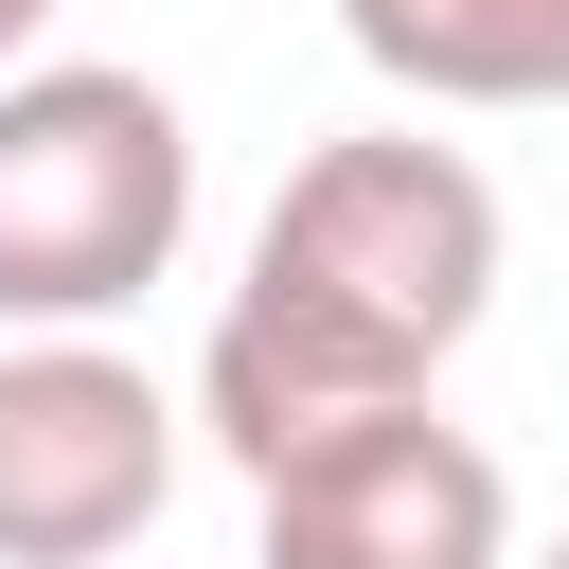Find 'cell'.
<instances>
[{
    "label": "cell",
    "mask_w": 569,
    "mask_h": 569,
    "mask_svg": "<svg viewBox=\"0 0 569 569\" xmlns=\"http://www.w3.org/2000/svg\"><path fill=\"white\" fill-rule=\"evenodd\" d=\"M409 107H569V0H338Z\"/></svg>",
    "instance_id": "5b68a950"
},
{
    "label": "cell",
    "mask_w": 569,
    "mask_h": 569,
    "mask_svg": "<svg viewBox=\"0 0 569 569\" xmlns=\"http://www.w3.org/2000/svg\"><path fill=\"white\" fill-rule=\"evenodd\" d=\"M480 302H498V178L427 124H356L267 196L249 284L196 356V409L249 480H284L302 445L427 409V373L480 338Z\"/></svg>",
    "instance_id": "6da1fadb"
},
{
    "label": "cell",
    "mask_w": 569,
    "mask_h": 569,
    "mask_svg": "<svg viewBox=\"0 0 569 569\" xmlns=\"http://www.w3.org/2000/svg\"><path fill=\"white\" fill-rule=\"evenodd\" d=\"M178 498V409L107 338H18L0 356V569H107Z\"/></svg>",
    "instance_id": "3957f363"
},
{
    "label": "cell",
    "mask_w": 569,
    "mask_h": 569,
    "mask_svg": "<svg viewBox=\"0 0 569 569\" xmlns=\"http://www.w3.org/2000/svg\"><path fill=\"white\" fill-rule=\"evenodd\" d=\"M551 569H569V533H551Z\"/></svg>",
    "instance_id": "52a82bcc"
},
{
    "label": "cell",
    "mask_w": 569,
    "mask_h": 569,
    "mask_svg": "<svg viewBox=\"0 0 569 569\" xmlns=\"http://www.w3.org/2000/svg\"><path fill=\"white\" fill-rule=\"evenodd\" d=\"M249 498H267V569H498L516 551V480L445 409H373Z\"/></svg>",
    "instance_id": "277c9868"
},
{
    "label": "cell",
    "mask_w": 569,
    "mask_h": 569,
    "mask_svg": "<svg viewBox=\"0 0 569 569\" xmlns=\"http://www.w3.org/2000/svg\"><path fill=\"white\" fill-rule=\"evenodd\" d=\"M196 231V124L142 71H18L0 89V320L89 338Z\"/></svg>",
    "instance_id": "7a4b0ae2"
},
{
    "label": "cell",
    "mask_w": 569,
    "mask_h": 569,
    "mask_svg": "<svg viewBox=\"0 0 569 569\" xmlns=\"http://www.w3.org/2000/svg\"><path fill=\"white\" fill-rule=\"evenodd\" d=\"M36 18H53V0H0V89H18V53H36Z\"/></svg>",
    "instance_id": "8992f818"
}]
</instances>
